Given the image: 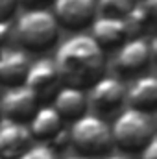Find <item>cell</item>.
I'll return each instance as SVG.
<instances>
[{"instance_id": "obj_22", "label": "cell", "mask_w": 157, "mask_h": 159, "mask_svg": "<svg viewBox=\"0 0 157 159\" xmlns=\"http://www.w3.org/2000/svg\"><path fill=\"white\" fill-rule=\"evenodd\" d=\"M11 35V24L7 20H0V46L9 39Z\"/></svg>"}, {"instance_id": "obj_12", "label": "cell", "mask_w": 157, "mask_h": 159, "mask_svg": "<svg viewBox=\"0 0 157 159\" xmlns=\"http://www.w3.org/2000/svg\"><path fill=\"white\" fill-rule=\"evenodd\" d=\"M30 67V57L17 48H4L0 50V81L15 87L24 83L26 72Z\"/></svg>"}, {"instance_id": "obj_24", "label": "cell", "mask_w": 157, "mask_h": 159, "mask_svg": "<svg viewBox=\"0 0 157 159\" xmlns=\"http://www.w3.org/2000/svg\"><path fill=\"white\" fill-rule=\"evenodd\" d=\"M20 2H24V4H41V2H46V0H20Z\"/></svg>"}, {"instance_id": "obj_2", "label": "cell", "mask_w": 157, "mask_h": 159, "mask_svg": "<svg viewBox=\"0 0 157 159\" xmlns=\"http://www.w3.org/2000/svg\"><path fill=\"white\" fill-rule=\"evenodd\" d=\"M15 35L24 48L46 50L57 41L59 24L52 11L43 7H32L17 19Z\"/></svg>"}, {"instance_id": "obj_3", "label": "cell", "mask_w": 157, "mask_h": 159, "mask_svg": "<svg viewBox=\"0 0 157 159\" xmlns=\"http://www.w3.org/2000/svg\"><path fill=\"white\" fill-rule=\"evenodd\" d=\"M113 143L122 150L135 152L142 150L155 135H154V122L148 113L128 107L118 115L111 128Z\"/></svg>"}, {"instance_id": "obj_10", "label": "cell", "mask_w": 157, "mask_h": 159, "mask_svg": "<svg viewBox=\"0 0 157 159\" xmlns=\"http://www.w3.org/2000/svg\"><path fill=\"white\" fill-rule=\"evenodd\" d=\"M32 133L26 124L13 120H0V157L17 159L30 144Z\"/></svg>"}, {"instance_id": "obj_8", "label": "cell", "mask_w": 157, "mask_h": 159, "mask_svg": "<svg viewBox=\"0 0 157 159\" xmlns=\"http://www.w3.org/2000/svg\"><path fill=\"white\" fill-rule=\"evenodd\" d=\"M24 85L37 96V100L54 96L59 89V74L54 65V59L41 57L37 61L30 63L24 78Z\"/></svg>"}, {"instance_id": "obj_23", "label": "cell", "mask_w": 157, "mask_h": 159, "mask_svg": "<svg viewBox=\"0 0 157 159\" xmlns=\"http://www.w3.org/2000/svg\"><path fill=\"white\" fill-rule=\"evenodd\" d=\"M104 159H129L128 156H122V154H111V156H105Z\"/></svg>"}, {"instance_id": "obj_26", "label": "cell", "mask_w": 157, "mask_h": 159, "mask_svg": "<svg viewBox=\"0 0 157 159\" xmlns=\"http://www.w3.org/2000/svg\"><path fill=\"white\" fill-rule=\"evenodd\" d=\"M0 120H2V111H0Z\"/></svg>"}, {"instance_id": "obj_11", "label": "cell", "mask_w": 157, "mask_h": 159, "mask_svg": "<svg viewBox=\"0 0 157 159\" xmlns=\"http://www.w3.org/2000/svg\"><path fill=\"white\" fill-rule=\"evenodd\" d=\"M128 28L124 19L117 17H94L91 24V39L94 41L100 48L104 46H118L124 41H128Z\"/></svg>"}, {"instance_id": "obj_5", "label": "cell", "mask_w": 157, "mask_h": 159, "mask_svg": "<svg viewBox=\"0 0 157 159\" xmlns=\"http://www.w3.org/2000/svg\"><path fill=\"white\" fill-rule=\"evenodd\" d=\"M154 54H155V39L146 41L142 37L128 39L120 44L115 65L122 74L139 72L154 59Z\"/></svg>"}, {"instance_id": "obj_27", "label": "cell", "mask_w": 157, "mask_h": 159, "mask_svg": "<svg viewBox=\"0 0 157 159\" xmlns=\"http://www.w3.org/2000/svg\"><path fill=\"white\" fill-rule=\"evenodd\" d=\"M0 159H2V157H0Z\"/></svg>"}, {"instance_id": "obj_1", "label": "cell", "mask_w": 157, "mask_h": 159, "mask_svg": "<svg viewBox=\"0 0 157 159\" xmlns=\"http://www.w3.org/2000/svg\"><path fill=\"white\" fill-rule=\"evenodd\" d=\"M54 65L57 69L59 81L70 87L87 89L104 76L105 54L91 35L69 37L56 52Z\"/></svg>"}, {"instance_id": "obj_18", "label": "cell", "mask_w": 157, "mask_h": 159, "mask_svg": "<svg viewBox=\"0 0 157 159\" xmlns=\"http://www.w3.org/2000/svg\"><path fill=\"white\" fill-rule=\"evenodd\" d=\"M17 159H57V154L44 143L30 144Z\"/></svg>"}, {"instance_id": "obj_25", "label": "cell", "mask_w": 157, "mask_h": 159, "mask_svg": "<svg viewBox=\"0 0 157 159\" xmlns=\"http://www.w3.org/2000/svg\"><path fill=\"white\" fill-rule=\"evenodd\" d=\"M65 159H89L87 156H67Z\"/></svg>"}, {"instance_id": "obj_7", "label": "cell", "mask_w": 157, "mask_h": 159, "mask_svg": "<svg viewBox=\"0 0 157 159\" xmlns=\"http://www.w3.org/2000/svg\"><path fill=\"white\" fill-rule=\"evenodd\" d=\"M57 24L79 30L96 17V0H54V13Z\"/></svg>"}, {"instance_id": "obj_17", "label": "cell", "mask_w": 157, "mask_h": 159, "mask_svg": "<svg viewBox=\"0 0 157 159\" xmlns=\"http://www.w3.org/2000/svg\"><path fill=\"white\" fill-rule=\"evenodd\" d=\"M131 6L133 0H96V11H100V15L117 19H124Z\"/></svg>"}, {"instance_id": "obj_9", "label": "cell", "mask_w": 157, "mask_h": 159, "mask_svg": "<svg viewBox=\"0 0 157 159\" xmlns=\"http://www.w3.org/2000/svg\"><path fill=\"white\" fill-rule=\"evenodd\" d=\"M124 98H126V87L120 80L113 76H102L91 85L89 91V100L92 107L100 113H111L118 109Z\"/></svg>"}, {"instance_id": "obj_14", "label": "cell", "mask_w": 157, "mask_h": 159, "mask_svg": "<svg viewBox=\"0 0 157 159\" xmlns=\"http://www.w3.org/2000/svg\"><path fill=\"white\" fill-rule=\"evenodd\" d=\"M129 107L139 111H152L157 106V80L154 76H141L133 81L129 91L126 93Z\"/></svg>"}, {"instance_id": "obj_15", "label": "cell", "mask_w": 157, "mask_h": 159, "mask_svg": "<svg viewBox=\"0 0 157 159\" xmlns=\"http://www.w3.org/2000/svg\"><path fill=\"white\" fill-rule=\"evenodd\" d=\"M61 128H63V119L57 115V111L52 106L37 107L28 126L32 137H37L41 141H50Z\"/></svg>"}, {"instance_id": "obj_6", "label": "cell", "mask_w": 157, "mask_h": 159, "mask_svg": "<svg viewBox=\"0 0 157 159\" xmlns=\"http://www.w3.org/2000/svg\"><path fill=\"white\" fill-rule=\"evenodd\" d=\"M37 96L24 85H15L9 87L2 100H0V111L2 117H6V120H13V122H22L32 119V115L37 111Z\"/></svg>"}, {"instance_id": "obj_21", "label": "cell", "mask_w": 157, "mask_h": 159, "mask_svg": "<svg viewBox=\"0 0 157 159\" xmlns=\"http://www.w3.org/2000/svg\"><path fill=\"white\" fill-rule=\"evenodd\" d=\"M142 159H157V141H155V137L142 148Z\"/></svg>"}, {"instance_id": "obj_20", "label": "cell", "mask_w": 157, "mask_h": 159, "mask_svg": "<svg viewBox=\"0 0 157 159\" xmlns=\"http://www.w3.org/2000/svg\"><path fill=\"white\" fill-rule=\"evenodd\" d=\"M19 0H0V20H6L15 11Z\"/></svg>"}, {"instance_id": "obj_19", "label": "cell", "mask_w": 157, "mask_h": 159, "mask_svg": "<svg viewBox=\"0 0 157 159\" xmlns=\"http://www.w3.org/2000/svg\"><path fill=\"white\" fill-rule=\"evenodd\" d=\"M69 144H70L69 129H67V128H61V129H59V131L50 139V144H48V146L56 152V150H63V148H65V146H69Z\"/></svg>"}, {"instance_id": "obj_4", "label": "cell", "mask_w": 157, "mask_h": 159, "mask_svg": "<svg viewBox=\"0 0 157 159\" xmlns=\"http://www.w3.org/2000/svg\"><path fill=\"white\" fill-rule=\"evenodd\" d=\"M69 135L74 148L87 156L105 154L113 146L111 126L98 115H81L72 122Z\"/></svg>"}, {"instance_id": "obj_16", "label": "cell", "mask_w": 157, "mask_h": 159, "mask_svg": "<svg viewBox=\"0 0 157 159\" xmlns=\"http://www.w3.org/2000/svg\"><path fill=\"white\" fill-rule=\"evenodd\" d=\"M154 11L144 4V2H137L131 6V9L126 13L124 17V22H126V28H128V34H139L142 32L148 22L154 19Z\"/></svg>"}, {"instance_id": "obj_13", "label": "cell", "mask_w": 157, "mask_h": 159, "mask_svg": "<svg viewBox=\"0 0 157 159\" xmlns=\"http://www.w3.org/2000/svg\"><path fill=\"white\" fill-rule=\"evenodd\" d=\"M52 107L57 111V115L61 119L76 120L81 115H85V109H87V94L81 89H78V87L63 85L54 94V106Z\"/></svg>"}]
</instances>
